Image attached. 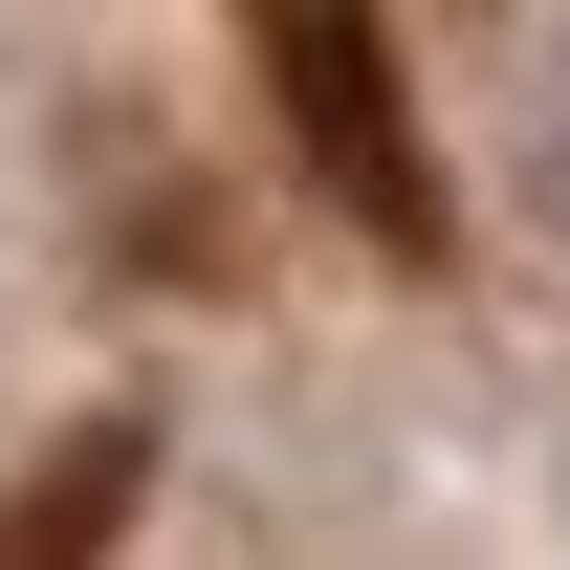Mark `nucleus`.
<instances>
[{"label":"nucleus","mask_w":570,"mask_h":570,"mask_svg":"<svg viewBox=\"0 0 570 570\" xmlns=\"http://www.w3.org/2000/svg\"><path fill=\"white\" fill-rule=\"evenodd\" d=\"M527 219H549V242H570V67L527 88Z\"/></svg>","instance_id":"obj_1"}]
</instances>
